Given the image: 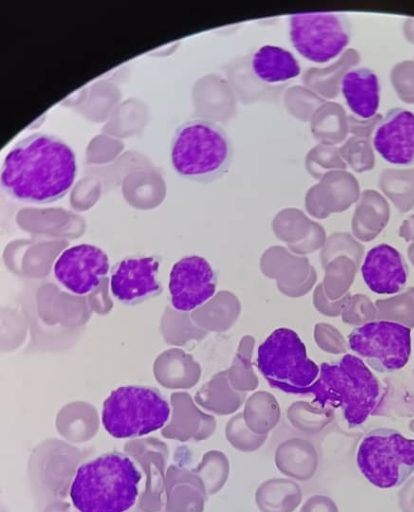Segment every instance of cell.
Returning a JSON list of instances; mask_svg holds the SVG:
<instances>
[{
  "label": "cell",
  "instance_id": "cell-1",
  "mask_svg": "<svg viewBox=\"0 0 414 512\" xmlns=\"http://www.w3.org/2000/svg\"><path fill=\"white\" fill-rule=\"evenodd\" d=\"M76 175L72 148L57 136L34 133L16 142L6 154L1 186L15 200L45 204L64 197Z\"/></svg>",
  "mask_w": 414,
  "mask_h": 512
},
{
  "label": "cell",
  "instance_id": "cell-2",
  "mask_svg": "<svg viewBox=\"0 0 414 512\" xmlns=\"http://www.w3.org/2000/svg\"><path fill=\"white\" fill-rule=\"evenodd\" d=\"M311 394L312 404L325 410L339 408L348 426L354 428L376 412L382 387L365 361L345 354L337 361L321 363Z\"/></svg>",
  "mask_w": 414,
  "mask_h": 512
},
{
  "label": "cell",
  "instance_id": "cell-3",
  "mask_svg": "<svg viewBox=\"0 0 414 512\" xmlns=\"http://www.w3.org/2000/svg\"><path fill=\"white\" fill-rule=\"evenodd\" d=\"M141 473L121 452H109L76 470L70 498L79 512H126L136 502Z\"/></svg>",
  "mask_w": 414,
  "mask_h": 512
},
{
  "label": "cell",
  "instance_id": "cell-4",
  "mask_svg": "<svg viewBox=\"0 0 414 512\" xmlns=\"http://www.w3.org/2000/svg\"><path fill=\"white\" fill-rule=\"evenodd\" d=\"M170 159L173 170L180 177L207 183L229 170L233 147L222 127L210 120L195 118L175 130Z\"/></svg>",
  "mask_w": 414,
  "mask_h": 512
},
{
  "label": "cell",
  "instance_id": "cell-5",
  "mask_svg": "<svg viewBox=\"0 0 414 512\" xmlns=\"http://www.w3.org/2000/svg\"><path fill=\"white\" fill-rule=\"evenodd\" d=\"M256 365L272 388L295 395L311 394L320 373L300 336L286 327L275 329L258 346Z\"/></svg>",
  "mask_w": 414,
  "mask_h": 512
},
{
  "label": "cell",
  "instance_id": "cell-6",
  "mask_svg": "<svg viewBox=\"0 0 414 512\" xmlns=\"http://www.w3.org/2000/svg\"><path fill=\"white\" fill-rule=\"evenodd\" d=\"M170 417V406L162 394L149 387L121 386L105 399L101 421L114 438L147 435L162 428Z\"/></svg>",
  "mask_w": 414,
  "mask_h": 512
},
{
  "label": "cell",
  "instance_id": "cell-7",
  "mask_svg": "<svg viewBox=\"0 0 414 512\" xmlns=\"http://www.w3.org/2000/svg\"><path fill=\"white\" fill-rule=\"evenodd\" d=\"M356 463L361 474L375 487L400 486L414 472V439L394 429H373L361 438Z\"/></svg>",
  "mask_w": 414,
  "mask_h": 512
},
{
  "label": "cell",
  "instance_id": "cell-8",
  "mask_svg": "<svg viewBox=\"0 0 414 512\" xmlns=\"http://www.w3.org/2000/svg\"><path fill=\"white\" fill-rule=\"evenodd\" d=\"M290 41L296 51L314 63L339 56L351 39V24L341 12H304L289 16Z\"/></svg>",
  "mask_w": 414,
  "mask_h": 512
},
{
  "label": "cell",
  "instance_id": "cell-9",
  "mask_svg": "<svg viewBox=\"0 0 414 512\" xmlns=\"http://www.w3.org/2000/svg\"><path fill=\"white\" fill-rule=\"evenodd\" d=\"M350 349L378 372H394L406 366L411 355V329L391 320L366 322L348 335Z\"/></svg>",
  "mask_w": 414,
  "mask_h": 512
},
{
  "label": "cell",
  "instance_id": "cell-10",
  "mask_svg": "<svg viewBox=\"0 0 414 512\" xmlns=\"http://www.w3.org/2000/svg\"><path fill=\"white\" fill-rule=\"evenodd\" d=\"M216 274L201 256H187L177 261L169 277L171 303L176 310L191 311L213 297Z\"/></svg>",
  "mask_w": 414,
  "mask_h": 512
},
{
  "label": "cell",
  "instance_id": "cell-11",
  "mask_svg": "<svg viewBox=\"0 0 414 512\" xmlns=\"http://www.w3.org/2000/svg\"><path fill=\"white\" fill-rule=\"evenodd\" d=\"M109 259L100 248L79 244L66 249L54 265L60 284L76 295H85L99 286L109 272Z\"/></svg>",
  "mask_w": 414,
  "mask_h": 512
},
{
  "label": "cell",
  "instance_id": "cell-12",
  "mask_svg": "<svg viewBox=\"0 0 414 512\" xmlns=\"http://www.w3.org/2000/svg\"><path fill=\"white\" fill-rule=\"evenodd\" d=\"M373 146L390 164L414 165V112L401 107L390 109L375 127Z\"/></svg>",
  "mask_w": 414,
  "mask_h": 512
},
{
  "label": "cell",
  "instance_id": "cell-13",
  "mask_svg": "<svg viewBox=\"0 0 414 512\" xmlns=\"http://www.w3.org/2000/svg\"><path fill=\"white\" fill-rule=\"evenodd\" d=\"M158 270L159 261L152 256L123 259L111 274L113 296L122 303L135 304L158 294Z\"/></svg>",
  "mask_w": 414,
  "mask_h": 512
},
{
  "label": "cell",
  "instance_id": "cell-14",
  "mask_svg": "<svg viewBox=\"0 0 414 512\" xmlns=\"http://www.w3.org/2000/svg\"><path fill=\"white\" fill-rule=\"evenodd\" d=\"M362 278L376 294L392 295L400 292L408 279V268L401 253L382 243L371 248L361 266Z\"/></svg>",
  "mask_w": 414,
  "mask_h": 512
},
{
  "label": "cell",
  "instance_id": "cell-15",
  "mask_svg": "<svg viewBox=\"0 0 414 512\" xmlns=\"http://www.w3.org/2000/svg\"><path fill=\"white\" fill-rule=\"evenodd\" d=\"M341 93L351 112L361 119L376 115L380 105V82L376 73L365 67L347 71L341 79Z\"/></svg>",
  "mask_w": 414,
  "mask_h": 512
},
{
  "label": "cell",
  "instance_id": "cell-16",
  "mask_svg": "<svg viewBox=\"0 0 414 512\" xmlns=\"http://www.w3.org/2000/svg\"><path fill=\"white\" fill-rule=\"evenodd\" d=\"M274 462L283 475L305 482L316 474L319 455L316 447L310 441L302 438H290L277 446Z\"/></svg>",
  "mask_w": 414,
  "mask_h": 512
},
{
  "label": "cell",
  "instance_id": "cell-17",
  "mask_svg": "<svg viewBox=\"0 0 414 512\" xmlns=\"http://www.w3.org/2000/svg\"><path fill=\"white\" fill-rule=\"evenodd\" d=\"M254 75L269 84L281 83L300 75L301 68L295 56L288 50L275 45H263L251 59Z\"/></svg>",
  "mask_w": 414,
  "mask_h": 512
},
{
  "label": "cell",
  "instance_id": "cell-18",
  "mask_svg": "<svg viewBox=\"0 0 414 512\" xmlns=\"http://www.w3.org/2000/svg\"><path fill=\"white\" fill-rule=\"evenodd\" d=\"M302 498L300 485L290 478L265 480L255 491V503L260 512H293Z\"/></svg>",
  "mask_w": 414,
  "mask_h": 512
},
{
  "label": "cell",
  "instance_id": "cell-19",
  "mask_svg": "<svg viewBox=\"0 0 414 512\" xmlns=\"http://www.w3.org/2000/svg\"><path fill=\"white\" fill-rule=\"evenodd\" d=\"M229 439L233 446L243 452H253L263 446L267 435H258L242 423L237 422L229 431Z\"/></svg>",
  "mask_w": 414,
  "mask_h": 512
},
{
  "label": "cell",
  "instance_id": "cell-20",
  "mask_svg": "<svg viewBox=\"0 0 414 512\" xmlns=\"http://www.w3.org/2000/svg\"><path fill=\"white\" fill-rule=\"evenodd\" d=\"M300 512H339V509L330 497L316 494L304 502Z\"/></svg>",
  "mask_w": 414,
  "mask_h": 512
}]
</instances>
